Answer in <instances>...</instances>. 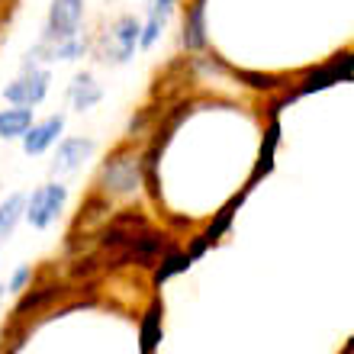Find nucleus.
<instances>
[{
	"label": "nucleus",
	"mask_w": 354,
	"mask_h": 354,
	"mask_svg": "<svg viewBox=\"0 0 354 354\" xmlns=\"http://www.w3.org/2000/svg\"><path fill=\"white\" fill-rule=\"evenodd\" d=\"M23 213H26V196L23 194H13L0 203V239H7V235L17 229Z\"/></svg>",
	"instance_id": "nucleus-13"
},
{
	"label": "nucleus",
	"mask_w": 354,
	"mask_h": 354,
	"mask_svg": "<svg viewBox=\"0 0 354 354\" xmlns=\"http://www.w3.org/2000/svg\"><path fill=\"white\" fill-rule=\"evenodd\" d=\"M354 71V58H342V62H332L328 68H322V71H316V75H309V81L303 84V93L309 91H322V87L328 84H338V81H348Z\"/></svg>",
	"instance_id": "nucleus-10"
},
{
	"label": "nucleus",
	"mask_w": 354,
	"mask_h": 354,
	"mask_svg": "<svg viewBox=\"0 0 354 354\" xmlns=\"http://www.w3.org/2000/svg\"><path fill=\"white\" fill-rule=\"evenodd\" d=\"M81 19H84V0H52L42 42H62L68 36H77Z\"/></svg>",
	"instance_id": "nucleus-3"
},
{
	"label": "nucleus",
	"mask_w": 354,
	"mask_h": 354,
	"mask_svg": "<svg viewBox=\"0 0 354 354\" xmlns=\"http://www.w3.org/2000/svg\"><path fill=\"white\" fill-rule=\"evenodd\" d=\"M190 254H177V252H171L165 261H161V268L155 270V283H165V280L171 277V274H180V270H187L190 268Z\"/></svg>",
	"instance_id": "nucleus-14"
},
{
	"label": "nucleus",
	"mask_w": 354,
	"mask_h": 354,
	"mask_svg": "<svg viewBox=\"0 0 354 354\" xmlns=\"http://www.w3.org/2000/svg\"><path fill=\"white\" fill-rule=\"evenodd\" d=\"M277 122H270L268 129V139H264V149H261V165H258V174H264V171L270 168V155H274V145H277Z\"/></svg>",
	"instance_id": "nucleus-16"
},
{
	"label": "nucleus",
	"mask_w": 354,
	"mask_h": 354,
	"mask_svg": "<svg viewBox=\"0 0 354 354\" xmlns=\"http://www.w3.org/2000/svg\"><path fill=\"white\" fill-rule=\"evenodd\" d=\"M48 93V71L46 68H26L17 81H10L3 87V97H7L13 106H36V103L46 100Z\"/></svg>",
	"instance_id": "nucleus-4"
},
{
	"label": "nucleus",
	"mask_w": 354,
	"mask_h": 354,
	"mask_svg": "<svg viewBox=\"0 0 354 354\" xmlns=\"http://www.w3.org/2000/svg\"><path fill=\"white\" fill-rule=\"evenodd\" d=\"M32 126V106L0 110V139H23Z\"/></svg>",
	"instance_id": "nucleus-9"
},
{
	"label": "nucleus",
	"mask_w": 354,
	"mask_h": 354,
	"mask_svg": "<svg viewBox=\"0 0 354 354\" xmlns=\"http://www.w3.org/2000/svg\"><path fill=\"white\" fill-rule=\"evenodd\" d=\"M158 342H161V303H155V306L145 313V319H142V332H139L142 354H155Z\"/></svg>",
	"instance_id": "nucleus-12"
},
{
	"label": "nucleus",
	"mask_w": 354,
	"mask_h": 354,
	"mask_svg": "<svg viewBox=\"0 0 354 354\" xmlns=\"http://www.w3.org/2000/svg\"><path fill=\"white\" fill-rule=\"evenodd\" d=\"M65 200H68V190L62 184H42L39 190H32V196L26 200L29 225H36V229L52 225L58 219V213H62Z\"/></svg>",
	"instance_id": "nucleus-2"
},
{
	"label": "nucleus",
	"mask_w": 354,
	"mask_h": 354,
	"mask_svg": "<svg viewBox=\"0 0 354 354\" xmlns=\"http://www.w3.org/2000/svg\"><path fill=\"white\" fill-rule=\"evenodd\" d=\"M93 139H65L58 145L55 158H52V174H68V171H77L87 158L93 155Z\"/></svg>",
	"instance_id": "nucleus-6"
},
{
	"label": "nucleus",
	"mask_w": 354,
	"mask_h": 354,
	"mask_svg": "<svg viewBox=\"0 0 354 354\" xmlns=\"http://www.w3.org/2000/svg\"><path fill=\"white\" fill-rule=\"evenodd\" d=\"M139 39H142V23L139 19L136 17H120L110 26V32L103 36L100 58L103 62H110V65H126V62H132V55H136Z\"/></svg>",
	"instance_id": "nucleus-1"
},
{
	"label": "nucleus",
	"mask_w": 354,
	"mask_h": 354,
	"mask_svg": "<svg viewBox=\"0 0 354 354\" xmlns=\"http://www.w3.org/2000/svg\"><path fill=\"white\" fill-rule=\"evenodd\" d=\"M0 297H3V287H0Z\"/></svg>",
	"instance_id": "nucleus-20"
},
{
	"label": "nucleus",
	"mask_w": 354,
	"mask_h": 354,
	"mask_svg": "<svg viewBox=\"0 0 354 354\" xmlns=\"http://www.w3.org/2000/svg\"><path fill=\"white\" fill-rule=\"evenodd\" d=\"M180 42L184 48L190 52H200L206 46V36H203V0H194V7L187 13V23H184V32H180Z\"/></svg>",
	"instance_id": "nucleus-11"
},
{
	"label": "nucleus",
	"mask_w": 354,
	"mask_h": 354,
	"mask_svg": "<svg viewBox=\"0 0 354 354\" xmlns=\"http://www.w3.org/2000/svg\"><path fill=\"white\" fill-rule=\"evenodd\" d=\"M100 97H103V87L97 84V77L93 75H77L71 84H68V103L75 106L77 113H87V110H93L97 103H100Z\"/></svg>",
	"instance_id": "nucleus-8"
},
{
	"label": "nucleus",
	"mask_w": 354,
	"mask_h": 354,
	"mask_svg": "<svg viewBox=\"0 0 354 354\" xmlns=\"http://www.w3.org/2000/svg\"><path fill=\"white\" fill-rule=\"evenodd\" d=\"M62 129H65V116H62V113H55V116H48V120H42V122H32L29 132L23 136L26 155H42V151L62 136Z\"/></svg>",
	"instance_id": "nucleus-7"
},
{
	"label": "nucleus",
	"mask_w": 354,
	"mask_h": 354,
	"mask_svg": "<svg viewBox=\"0 0 354 354\" xmlns=\"http://www.w3.org/2000/svg\"><path fill=\"white\" fill-rule=\"evenodd\" d=\"M248 77V84H254V87H274V77H268V75H245Z\"/></svg>",
	"instance_id": "nucleus-18"
},
{
	"label": "nucleus",
	"mask_w": 354,
	"mask_h": 354,
	"mask_svg": "<svg viewBox=\"0 0 354 354\" xmlns=\"http://www.w3.org/2000/svg\"><path fill=\"white\" fill-rule=\"evenodd\" d=\"M161 29H165V19H155V17L145 19V26H142V39H139V48H151V46H155V39L161 36Z\"/></svg>",
	"instance_id": "nucleus-15"
},
{
	"label": "nucleus",
	"mask_w": 354,
	"mask_h": 354,
	"mask_svg": "<svg viewBox=\"0 0 354 354\" xmlns=\"http://www.w3.org/2000/svg\"><path fill=\"white\" fill-rule=\"evenodd\" d=\"M29 280V268H19L17 274H13V283H10V287L13 290H23V283H26Z\"/></svg>",
	"instance_id": "nucleus-19"
},
{
	"label": "nucleus",
	"mask_w": 354,
	"mask_h": 354,
	"mask_svg": "<svg viewBox=\"0 0 354 354\" xmlns=\"http://www.w3.org/2000/svg\"><path fill=\"white\" fill-rule=\"evenodd\" d=\"M174 3L177 0H149V17L165 19V23H168V17L174 13Z\"/></svg>",
	"instance_id": "nucleus-17"
},
{
	"label": "nucleus",
	"mask_w": 354,
	"mask_h": 354,
	"mask_svg": "<svg viewBox=\"0 0 354 354\" xmlns=\"http://www.w3.org/2000/svg\"><path fill=\"white\" fill-rule=\"evenodd\" d=\"M142 165L139 158H113L110 165H103V187L113 194H129L139 187Z\"/></svg>",
	"instance_id": "nucleus-5"
}]
</instances>
